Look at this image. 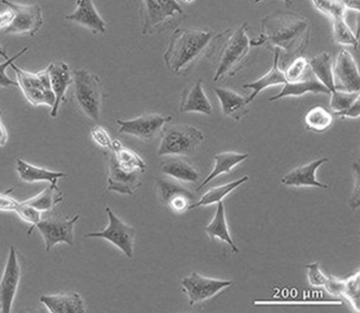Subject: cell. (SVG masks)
Segmentation results:
<instances>
[{
	"instance_id": "cell-1",
	"label": "cell",
	"mask_w": 360,
	"mask_h": 313,
	"mask_svg": "<svg viewBox=\"0 0 360 313\" xmlns=\"http://www.w3.org/2000/svg\"><path fill=\"white\" fill-rule=\"evenodd\" d=\"M262 33L254 45L268 43L288 56L302 53L308 45L309 24L303 16L290 11H277L262 20ZM252 44V45H253Z\"/></svg>"
},
{
	"instance_id": "cell-2",
	"label": "cell",
	"mask_w": 360,
	"mask_h": 313,
	"mask_svg": "<svg viewBox=\"0 0 360 313\" xmlns=\"http://www.w3.org/2000/svg\"><path fill=\"white\" fill-rule=\"evenodd\" d=\"M214 37L213 32L207 30L175 29L163 54L166 67L176 75L188 73Z\"/></svg>"
},
{
	"instance_id": "cell-3",
	"label": "cell",
	"mask_w": 360,
	"mask_h": 313,
	"mask_svg": "<svg viewBox=\"0 0 360 313\" xmlns=\"http://www.w3.org/2000/svg\"><path fill=\"white\" fill-rule=\"evenodd\" d=\"M248 24H242L236 30H226L214 36L217 46V69L213 80L217 82L228 75L233 76L242 68L250 49V41L247 35Z\"/></svg>"
},
{
	"instance_id": "cell-4",
	"label": "cell",
	"mask_w": 360,
	"mask_h": 313,
	"mask_svg": "<svg viewBox=\"0 0 360 313\" xmlns=\"http://www.w3.org/2000/svg\"><path fill=\"white\" fill-rule=\"evenodd\" d=\"M73 96L76 106L88 118H100L105 93L99 77L85 68L72 72Z\"/></svg>"
},
{
	"instance_id": "cell-5",
	"label": "cell",
	"mask_w": 360,
	"mask_h": 313,
	"mask_svg": "<svg viewBox=\"0 0 360 313\" xmlns=\"http://www.w3.org/2000/svg\"><path fill=\"white\" fill-rule=\"evenodd\" d=\"M158 155L167 157H183L193 155L204 140L203 132L188 124H174L165 126Z\"/></svg>"
},
{
	"instance_id": "cell-6",
	"label": "cell",
	"mask_w": 360,
	"mask_h": 313,
	"mask_svg": "<svg viewBox=\"0 0 360 313\" xmlns=\"http://www.w3.org/2000/svg\"><path fill=\"white\" fill-rule=\"evenodd\" d=\"M184 15L178 1L174 0H143L141 1L139 15L143 35L161 32L176 18Z\"/></svg>"
},
{
	"instance_id": "cell-7",
	"label": "cell",
	"mask_w": 360,
	"mask_h": 313,
	"mask_svg": "<svg viewBox=\"0 0 360 313\" xmlns=\"http://www.w3.org/2000/svg\"><path fill=\"white\" fill-rule=\"evenodd\" d=\"M10 67L15 72L18 87L32 106H46L51 108L53 106L55 97L46 68L37 72H32L18 67L14 63Z\"/></svg>"
},
{
	"instance_id": "cell-8",
	"label": "cell",
	"mask_w": 360,
	"mask_h": 313,
	"mask_svg": "<svg viewBox=\"0 0 360 313\" xmlns=\"http://www.w3.org/2000/svg\"><path fill=\"white\" fill-rule=\"evenodd\" d=\"M105 211L108 221L107 226L101 231L89 232L84 237L105 239L114 245L126 257L131 258L136 234L135 229L123 222L110 207L107 206Z\"/></svg>"
},
{
	"instance_id": "cell-9",
	"label": "cell",
	"mask_w": 360,
	"mask_h": 313,
	"mask_svg": "<svg viewBox=\"0 0 360 313\" xmlns=\"http://www.w3.org/2000/svg\"><path fill=\"white\" fill-rule=\"evenodd\" d=\"M13 13L9 24L4 28L6 34H29L37 33L44 23L41 6L37 4H20L10 1H1Z\"/></svg>"
},
{
	"instance_id": "cell-10",
	"label": "cell",
	"mask_w": 360,
	"mask_h": 313,
	"mask_svg": "<svg viewBox=\"0 0 360 313\" xmlns=\"http://www.w3.org/2000/svg\"><path fill=\"white\" fill-rule=\"evenodd\" d=\"M172 120L170 115L146 113L131 119H117L116 122L120 133L149 142L155 139Z\"/></svg>"
},
{
	"instance_id": "cell-11",
	"label": "cell",
	"mask_w": 360,
	"mask_h": 313,
	"mask_svg": "<svg viewBox=\"0 0 360 313\" xmlns=\"http://www.w3.org/2000/svg\"><path fill=\"white\" fill-rule=\"evenodd\" d=\"M79 214L72 217H49L41 219L35 226L41 234L45 245V250L49 252L56 245L74 244V229L79 219Z\"/></svg>"
},
{
	"instance_id": "cell-12",
	"label": "cell",
	"mask_w": 360,
	"mask_h": 313,
	"mask_svg": "<svg viewBox=\"0 0 360 313\" xmlns=\"http://www.w3.org/2000/svg\"><path fill=\"white\" fill-rule=\"evenodd\" d=\"M181 284L183 292L192 306L214 297L223 289L231 286L232 281L205 276L193 272L185 276Z\"/></svg>"
},
{
	"instance_id": "cell-13",
	"label": "cell",
	"mask_w": 360,
	"mask_h": 313,
	"mask_svg": "<svg viewBox=\"0 0 360 313\" xmlns=\"http://www.w3.org/2000/svg\"><path fill=\"white\" fill-rule=\"evenodd\" d=\"M21 277V267L16 248H9L0 279V313H10Z\"/></svg>"
},
{
	"instance_id": "cell-14",
	"label": "cell",
	"mask_w": 360,
	"mask_h": 313,
	"mask_svg": "<svg viewBox=\"0 0 360 313\" xmlns=\"http://www.w3.org/2000/svg\"><path fill=\"white\" fill-rule=\"evenodd\" d=\"M107 165V190L131 196L141 184V174L122 168L116 162L111 151L104 153Z\"/></svg>"
},
{
	"instance_id": "cell-15",
	"label": "cell",
	"mask_w": 360,
	"mask_h": 313,
	"mask_svg": "<svg viewBox=\"0 0 360 313\" xmlns=\"http://www.w3.org/2000/svg\"><path fill=\"white\" fill-rule=\"evenodd\" d=\"M335 90L356 92L360 89L359 68L352 54L346 49L339 51L333 68Z\"/></svg>"
},
{
	"instance_id": "cell-16",
	"label": "cell",
	"mask_w": 360,
	"mask_h": 313,
	"mask_svg": "<svg viewBox=\"0 0 360 313\" xmlns=\"http://www.w3.org/2000/svg\"><path fill=\"white\" fill-rule=\"evenodd\" d=\"M157 192L160 202L174 213L186 212L193 203L192 192L172 181L164 179L158 180Z\"/></svg>"
},
{
	"instance_id": "cell-17",
	"label": "cell",
	"mask_w": 360,
	"mask_h": 313,
	"mask_svg": "<svg viewBox=\"0 0 360 313\" xmlns=\"http://www.w3.org/2000/svg\"><path fill=\"white\" fill-rule=\"evenodd\" d=\"M46 70L55 97V103L50 112V115L54 118L58 115L61 103L65 99L68 87L72 84V73L68 64L63 60L51 62Z\"/></svg>"
},
{
	"instance_id": "cell-18",
	"label": "cell",
	"mask_w": 360,
	"mask_h": 313,
	"mask_svg": "<svg viewBox=\"0 0 360 313\" xmlns=\"http://www.w3.org/2000/svg\"><path fill=\"white\" fill-rule=\"evenodd\" d=\"M328 161V158L323 157L300 165L283 176L281 181L288 186H314L327 189V184H323L316 179V172L321 165Z\"/></svg>"
},
{
	"instance_id": "cell-19",
	"label": "cell",
	"mask_w": 360,
	"mask_h": 313,
	"mask_svg": "<svg viewBox=\"0 0 360 313\" xmlns=\"http://www.w3.org/2000/svg\"><path fill=\"white\" fill-rule=\"evenodd\" d=\"M75 10L66 15L65 18L91 30L93 33H104L106 23L96 8L91 0H79Z\"/></svg>"
},
{
	"instance_id": "cell-20",
	"label": "cell",
	"mask_w": 360,
	"mask_h": 313,
	"mask_svg": "<svg viewBox=\"0 0 360 313\" xmlns=\"http://www.w3.org/2000/svg\"><path fill=\"white\" fill-rule=\"evenodd\" d=\"M179 111L180 113H198L210 115L213 112L212 106L207 96L202 80L199 79L181 94Z\"/></svg>"
},
{
	"instance_id": "cell-21",
	"label": "cell",
	"mask_w": 360,
	"mask_h": 313,
	"mask_svg": "<svg viewBox=\"0 0 360 313\" xmlns=\"http://www.w3.org/2000/svg\"><path fill=\"white\" fill-rule=\"evenodd\" d=\"M39 301L51 313H84V300L77 292L63 294L43 295Z\"/></svg>"
},
{
	"instance_id": "cell-22",
	"label": "cell",
	"mask_w": 360,
	"mask_h": 313,
	"mask_svg": "<svg viewBox=\"0 0 360 313\" xmlns=\"http://www.w3.org/2000/svg\"><path fill=\"white\" fill-rule=\"evenodd\" d=\"M15 161V170L19 178L26 183L45 181L49 183V185L57 186L58 179L66 176L63 172L53 171L38 167L20 158H16Z\"/></svg>"
},
{
	"instance_id": "cell-23",
	"label": "cell",
	"mask_w": 360,
	"mask_h": 313,
	"mask_svg": "<svg viewBox=\"0 0 360 313\" xmlns=\"http://www.w3.org/2000/svg\"><path fill=\"white\" fill-rule=\"evenodd\" d=\"M214 91L224 115L239 120L248 113L247 97L233 90L223 87H214Z\"/></svg>"
},
{
	"instance_id": "cell-24",
	"label": "cell",
	"mask_w": 360,
	"mask_h": 313,
	"mask_svg": "<svg viewBox=\"0 0 360 313\" xmlns=\"http://www.w3.org/2000/svg\"><path fill=\"white\" fill-rule=\"evenodd\" d=\"M280 50L274 49V56L271 68L260 78L243 85L245 89L252 90L251 94L247 97V103L249 104L253 101L256 96L264 89L279 84H285L286 79L283 70H281L278 63Z\"/></svg>"
},
{
	"instance_id": "cell-25",
	"label": "cell",
	"mask_w": 360,
	"mask_h": 313,
	"mask_svg": "<svg viewBox=\"0 0 360 313\" xmlns=\"http://www.w3.org/2000/svg\"><path fill=\"white\" fill-rule=\"evenodd\" d=\"M160 170L169 177L187 183H195L200 179L196 168L181 157H168L160 163Z\"/></svg>"
},
{
	"instance_id": "cell-26",
	"label": "cell",
	"mask_w": 360,
	"mask_h": 313,
	"mask_svg": "<svg viewBox=\"0 0 360 313\" xmlns=\"http://www.w3.org/2000/svg\"><path fill=\"white\" fill-rule=\"evenodd\" d=\"M248 156V153L234 151H224L216 154L214 157V163L212 170L200 184L197 191L203 189L218 176L229 173L233 167L246 160Z\"/></svg>"
},
{
	"instance_id": "cell-27",
	"label": "cell",
	"mask_w": 360,
	"mask_h": 313,
	"mask_svg": "<svg viewBox=\"0 0 360 313\" xmlns=\"http://www.w3.org/2000/svg\"><path fill=\"white\" fill-rule=\"evenodd\" d=\"M204 229L211 239L219 238L221 241L226 243L233 253H238L239 252L238 248L234 243L229 233L226 219L225 208L222 201L217 203L212 219L204 227Z\"/></svg>"
},
{
	"instance_id": "cell-28",
	"label": "cell",
	"mask_w": 360,
	"mask_h": 313,
	"mask_svg": "<svg viewBox=\"0 0 360 313\" xmlns=\"http://www.w3.org/2000/svg\"><path fill=\"white\" fill-rule=\"evenodd\" d=\"M307 93L330 94V91L316 79H301L295 82H286L279 93L268 100L275 101L289 96H300Z\"/></svg>"
},
{
	"instance_id": "cell-29",
	"label": "cell",
	"mask_w": 360,
	"mask_h": 313,
	"mask_svg": "<svg viewBox=\"0 0 360 313\" xmlns=\"http://www.w3.org/2000/svg\"><path fill=\"white\" fill-rule=\"evenodd\" d=\"M111 151L119 166L130 172L143 173L146 164L142 158L133 150L124 146L118 139L112 140Z\"/></svg>"
},
{
	"instance_id": "cell-30",
	"label": "cell",
	"mask_w": 360,
	"mask_h": 313,
	"mask_svg": "<svg viewBox=\"0 0 360 313\" xmlns=\"http://www.w3.org/2000/svg\"><path fill=\"white\" fill-rule=\"evenodd\" d=\"M309 67L314 74L316 79L325 86L330 92L335 90L333 60L327 52H322L309 60Z\"/></svg>"
},
{
	"instance_id": "cell-31",
	"label": "cell",
	"mask_w": 360,
	"mask_h": 313,
	"mask_svg": "<svg viewBox=\"0 0 360 313\" xmlns=\"http://www.w3.org/2000/svg\"><path fill=\"white\" fill-rule=\"evenodd\" d=\"M248 179L249 177L248 175H244L238 179L228 182L225 184L210 189L202 196L198 201L193 203L189 207L188 210H192L200 207L208 206L215 203L217 204L219 202L222 201L223 198H225L231 191H233L235 189L246 182Z\"/></svg>"
},
{
	"instance_id": "cell-32",
	"label": "cell",
	"mask_w": 360,
	"mask_h": 313,
	"mask_svg": "<svg viewBox=\"0 0 360 313\" xmlns=\"http://www.w3.org/2000/svg\"><path fill=\"white\" fill-rule=\"evenodd\" d=\"M63 199V193L58 186L49 185L37 195L22 202L41 212L52 210Z\"/></svg>"
},
{
	"instance_id": "cell-33",
	"label": "cell",
	"mask_w": 360,
	"mask_h": 313,
	"mask_svg": "<svg viewBox=\"0 0 360 313\" xmlns=\"http://www.w3.org/2000/svg\"><path fill=\"white\" fill-rule=\"evenodd\" d=\"M307 129L316 133L327 131L333 123V116L326 108L316 106L310 108L304 116Z\"/></svg>"
},
{
	"instance_id": "cell-34",
	"label": "cell",
	"mask_w": 360,
	"mask_h": 313,
	"mask_svg": "<svg viewBox=\"0 0 360 313\" xmlns=\"http://www.w3.org/2000/svg\"><path fill=\"white\" fill-rule=\"evenodd\" d=\"M330 20L334 41L339 44L350 46L356 49L359 37L355 35L346 22L345 15L334 17Z\"/></svg>"
},
{
	"instance_id": "cell-35",
	"label": "cell",
	"mask_w": 360,
	"mask_h": 313,
	"mask_svg": "<svg viewBox=\"0 0 360 313\" xmlns=\"http://www.w3.org/2000/svg\"><path fill=\"white\" fill-rule=\"evenodd\" d=\"M330 95V105L334 114L346 110L357 99L360 98L359 91L349 92L335 90Z\"/></svg>"
},
{
	"instance_id": "cell-36",
	"label": "cell",
	"mask_w": 360,
	"mask_h": 313,
	"mask_svg": "<svg viewBox=\"0 0 360 313\" xmlns=\"http://www.w3.org/2000/svg\"><path fill=\"white\" fill-rule=\"evenodd\" d=\"M359 272L358 271L347 280H345V286L342 292V295L349 300L356 312H359Z\"/></svg>"
},
{
	"instance_id": "cell-37",
	"label": "cell",
	"mask_w": 360,
	"mask_h": 313,
	"mask_svg": "<svg viewBox=\"0 0 360 313\" xmlns=\"http://www.w3.org/2000/svg\"><path fill=\"white\" fill-rule=\"evenodd\" d=\"M309 67V60L303 56L297 57L283 71L287 82H295L302 79Z\"/></svg>"
},
{
	"instance_id": "cell-38",
	"label": "cell",
	"mask_w": 360,
	"mask_h": 313,
	"mask_svg": "<svg viewBox=\"0 0 360 313\" xmlns=\"http://www.w3.org/2000/svg\"><path fill=\"white\" fill-rule=\"evenodd\" d=\"M15 212L23 221L31 224L27 234L30 235L35 228L37 224L41 219V212L33 207L20 201Z\"/></svg>"
},
{
	"instance_id": "cell-39",
	"label": "cell",
	"mask_w": 360,
	"mask_h": 313,
	"mask_svg": "<svg viewBox=\"0 0 360 313\" xmlns=\"http://www.w3.org/2000/svg\"><path fill=\"white\" fill-rule=\"evenodd\" d=\"M314 6L330 20L345 15L346 9L341 1H311Z\"/></svg>"
},
{
	"instance_id": "cell-40",
	"label": "cell",
	"mask_w": 360,
	"mask_h": 313,
	"mask_svg": "<svg viewBox=\"0 0 360 313\" xmlns=\"http://www.w3.org/2000/svg\"><path fill=\"white\" fill-rule=\"evenodd\" d=\"M27 51L28 47L25 46L20 49L17 53L12 56L8 60H5L4 62L0 63V87L8 88L18 87L17 82L8 77L6 70L13 63L23 56Z\"/></svg>"
},
{
	"instance_id": "cell-41",
	"label": "cell",
	"mask_w": 360,
	"mask_h": 313,
	"mask_svg": "<svg viewBox=\"0 0 360 313\" xmlns=\"http://www.w3.org/2000/svg\"><path fill=\"white\" fill-rule=\"evenodd\" d=\"M90 134L93 141L98 146L106 151L112 149V140L104 127L96 124L91 129Z\"/></svg>"
},
{
	"instance_id": "cell-42",
	"label": "cell",
	"mask_w": 360,
	"mask_h": 313,
	"mask_svg": "<svg viewBox=\"0 0 360 313\" xmlns=\"http://www.w3.org/2000/svg\"><path fill=\"white\" fill-rule=\"evenodd\" d=\"M309 282L316 287L323 286L328 280L319 268V262H314L306 265Z\"/></svg>"
},
{
	"instance_id": "cell-43",
	"label": "cell",
	"mask_w": 360,
	"mask_h": 313,
	"mask_svg": "<svg viewBox=\"0 0 360 313\" xmlns=\"http://www.w3.org/2000/svg\"><path fill=\"white\" fill-rule=\"evenodd\" d=\"M14 188H10L3 193H0V210L6 212H15L20 201L11 196Z\"/></svg>"
},
{
	"instance_id": "cell-44",
	"label": "cell",
	"mask_w": 360,
	"mask_h": 313,
	"mask_svg": "<svg viewBox=\"0 0 360 313\" xmlns=\"http://www.w3.org/2000/svg\"><path fill=\"white\" fill-rule=\"evenodd\" d=\"M353 170L354 174V184L349 205L352 209L355 210L359 206V166L358 163H354Z\"/></svg>"
},
{
	"instance_id": "cell-45",
	"label": "cell",
	"mask_w": 360,
	"mask_h": 313,
	"mask_svg": "<svg viewBox=\"0 0 360 313\" xmlns=\"http://www.w3.org/2000/svg\"><path fill=\"white\" fill-rule=\"evenodd\" d=\"M326 290L331 295H342L345 280H340L333 276L328 277V280L323 286Z\"/></svg>"
},
{
	"instance_id": "cell-46",
	"label": "cell",
	"mask_w": 360,
	"mask_h": 313,
	"mask_svg": "<svg viewBox=\"0 0 360 313\" xmlns=\"http://www.w3.org/2000/svg\"><path fill=\"white\" fill-rule=\"evenodd\" d=\"M335 115L342 118H358L360 115V98L357 99L346 110L335 113Z\"/></svg>"
},
{
	"instance_id": "cell-47",
	"label": "cell",
	"mask_w": 360,
	"mask_h": 313,
	"mask_svg": "<svg viewBox=\"0 0 360 313\" xmlns=\"http://www.w3.org/2000/svg\"><path fill=\"white\" fill-rule=\"evenodd\" d=\"M13 13L8 9L0 13V29L5 28L11 22Z\"/></svg>"
},
{
	"instance_id": "cell-48",
	"label": "cell",
	"mask_w": 360,
	"mask_h": 313,
	"mask_svg": "<svg viewBox=\"0 0 360 313\" xmlns=\"http://www.w3.org/2000/svg\"><path fill=\"white\" fill-rule=\"evenodd\" d=\"M8 132L0 117V146H4L8 141Z\"/></svg>"
},
{
	"instance_id": "cell-49",
	"label": "cell",
	"mask_w": 360,
	"mask_h": 313,
	"mask_svg": "<svg viewBox=\"0 0 360 313\" xmlns=\"http://www.w3.org/2000/svg\"><path fill=\"white\" fill-rule=\"evenodd\" d=\"M346 10H351L359 13L360 1H341Z\"/></svg>"
},
{
	"instance_id": "cell-50",
	"label": "cell",
	"mask_w": 360,
	"mask_h": 313,
	"mask_svg": "<svg viewBox=\"0 0 360 313\" xmlns=\"http://www.w3.org/2000/svg\"><path fill=\"white\" fill-rule=\"evenodd\" d=\"M0 56L4 60H8L11 57L8 56L7 53L0 46Z\"/></svg>"
}]
</instances>
